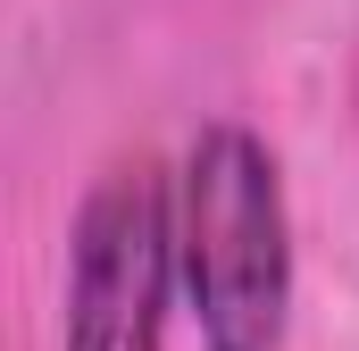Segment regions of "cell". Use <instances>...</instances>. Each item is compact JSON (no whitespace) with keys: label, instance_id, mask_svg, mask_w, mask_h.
Here are the masks:
<instances>
[{"label":"cell","instance_id":"cell-2","mask_svg":"<svg viewBox=\"0 0 359 351\" xmlns=\"http://www.w3.org/2000/svg\"><path fill=\"white\" fill-rule=\"evenodd\" d=\"M176 293V176L159 159H117L92 176L67 234L59 351H168Z\"/></svg>","mask_w":359,"mask_h":351},{"label":"cell","instance_id":"cell-1","mask_svg":"<svg viewBox=\"0 0 359 351\" xmlns=\"http://www.w3.org/2000/svg\"><path fill=\"white\" fill-rule=\"evenodd\" d=\"M176 293L201 351H284L292 326V209L284 168L243 126L217 117L176 168Z\"/></svg>","mask_w":359,"mask_h":351}]
</instances>
